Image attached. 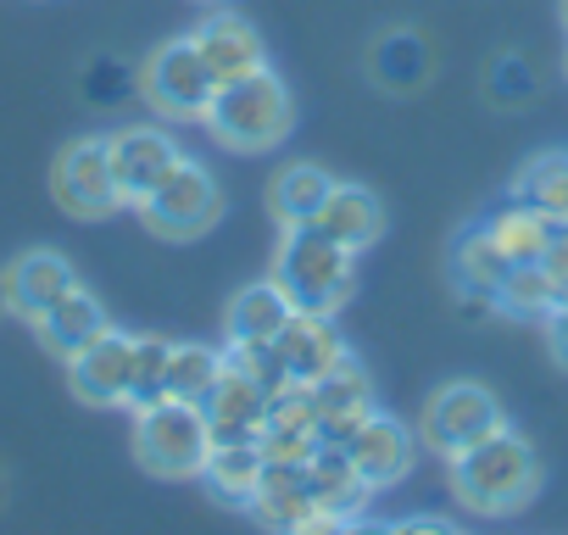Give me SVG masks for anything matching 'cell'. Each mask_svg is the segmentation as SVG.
Here are the masks:
<instances>
[{
    "instance_id": "6da1fadb",
    "label": "cell",
    "mask_w": 568,
    "mask_h": 535,
    "mask_svg": "<svg viewBox=\"0 0 568 535\" xmlns=\"http://www.w3.org/2000/svg\"><path fill=\"white\" fill-rule=\"evenodd\" d=\"M446 468H452L457 502H463L468 513H479V518H507V513L529 507L535 491H540V457H535V446H529L524 435H513L507 424H501L496 435L474 441L468 452H457Z\"/></svg>"
},
{
    "instance_id": "7a4b0ae2",
    "label": "cell",
    "mask_w": 568,
    "mask_h": 535,
    "mask_svg": "<svg viewBox=\"0 0 568 535\" xmlns=\"http://www.w3.org/2000/svg\"><path fill=\"white\" fill-rule=\"evenodd\" d=\"M267 274L278 280V291L302 313H341L346 296H352L357 251H346L318 223H278V245H273Z\"/></svg>"
},
{
    "instance_id": "3957f363",
    "label": "cell",
    "mask_w": 568,
    "mask_h": 535,
    "mask_svg": "<svg viewBox=\"0 0 568 535\" xmlns=\"http://www.w3.org/2000/svg\"><path fill=\"white\" fill-rule=\"evenodd\" d=\"M206 129L229 151H273L296 129L291 84H284L273 68H256V73H240V79L217 84L212 107H206Z\"/></svg>"
},
{
    "instance_id": "277c9868",
    "label": "cell",
    "mask_w": 568,
    "mask_h": 535,
    "mask_svg": "<svg viewBox=\"0 0 568 535\" xmlns=\"http://www.w3.org/2000/svg\"><path fill=\"white\" fill-rule=\"evenodd\" d=\"M134 457L156 480H201L212 457V430H206L201 402L162 396V402L134 407Z\"/></svg>"
},
{
    "instance_id": "5b68a950",
    "label": "cell",
    "mask_w": 568,
    "mask_h": 535,
    "mask_svg": "<svg viewBox=\"0 0 568 535\" xmlns=\"http://www.w3.org/2000/svg\"><path fill=\"white\" fill-rule=\"evenodd\" d=\"M134 212H140L145 229L162 234V240H201V234L223 218V184H217L212 168H201L195 157H179Z\"/></svg>"
},
{
    "instance_id": "8992f818",
    "label": "cell",
    "mask_w": 568,
    "mask_h": 535,
    "mask_svg": "<svg viewBox=\"0 0 568 535\" xmlns=\"http://www.w3.org/2000/svg\"><path fill=\"white\" fill-rule=\"evenodd\" d=\"M212 90H217V79H212V68L201 62V51H195L190 34L156 46V51L145 57V68H140V95H145V107H151L156 118H168V123H206Z\"/></svg>"
},
{
    "instance_id": "52a82bcc",
    "label": "cell",
    "mask_w": 568,
    "mask_h": 535,
    "mask_svg": "<svg viewBox=\"0 0 568 535\" xmlns=\"http://www.w3.org/2000/svg\"><path fill=\"white\" fill-rule=\"evenodd\" d=\"M501 424H507V413H501L496 391H485L474 380H452V385H440L424 402V413H418V446L435 452L440 463H452L457 452H468L474 441L496 435Z\"/></svg>"
},
{
    "instance_id": "ba28073f",
    "label": "cell",
    "mask_w": 568,
    "mask_h": 535,
    "mask_svg": "<svg viewBox=\"0 0 568 535\" xmlns=\"http://www.w3.org/2000/svg\"><path fill=\"white\" fill-rule=\"evenodd\" d=\"M51 195H57V206H62L68 218H112V212L123 206L106 134H84V140H68V145L57 151Z\"/></svg>"
},
{
    "instance_id": "9c48e42d",
    "label": "cell",
    "mask_w": 568,
    "mask_h": 535,
    "mask_svg": "<svg viewBox=\"0 0 568 535\" xmlns=\"http://www.w3.org/2000/svg\"><path fill=\"white\" fill-rule=\"evenodd\" d=\"M68 385L84 407H129L134 391V335L123 330H101L90 346H79L68 357Z\"/></svg>"
},
{
    "instance_id": "30bf717a",
    "label": "cell",
    "mask_w": 568,
    "mask_h": 535,
    "mask_svg": "<svg viewBox=\"0 0 568 535\" xmlns=\"http://www.w3.org/2000/svg\"><path fill=\"white\" fill-rule=\"evenodd\" d=\"M307 391H313V407H318V441H324V446H346L352 430L379 407V402H374V374H368L352 352H346L329 374H318Z\"/></svg>"
},
{
    "instance_id": "8fae6325",
    "label": "cell",
    "mask_w": 568,
    "mask_h": 535,
    "mask_svg": "<svg viewBox=\"0 0 568 535\" xmlns=\"http://www.w3.org/2000/svg\"><path fill=\"white\" fill-rule=\"evenodd\" d=\"M106 145H112V173H118L123 206H140V201L156 190V179L184 157L179 140H173L168 129H151V123L118 129V134H106Z\"/></svg>"
},
{
    "instance_id": "7c38bea8",
    "label": "cell",
    "mask_w": 568,
    "mask_h": 535,
    "mask_svg": "<svg viewBox=\"0 0 568 535\" xmlns=\"http://www.w3.org/2000/svg\"><path fill=\"white\" fill-rule=\"evenodd\" d=\"M346 457L357 463V474H363L374 491H385V485H396V480L413 468V457H418V435H413L402 418H390V413L374 407V413L352 430Z\"/></svg>"
},
{
    "instance_id": "4fadbf2b",
    "label": "cell",
    "mask_w": 568,
    "mask_h": 535,
    "mask_svg": "<svg viewBox=\"0 0 568 535\" xmlns=\"http://www.w3.org/2000/svg\"><path fill=\"white\" fill-rule=\"evenodd\" d=\"M262 457L267 463H307L324 441H318V407L313 391L302 380H291L284 391L267 396V424H262Z\"/></svg>"
},
{
    "instance_id": "5bb4252c",
    "label": "cell",
    "mask_w": 568,
    "mask_h": 535,
    "mask_svg": "<svg viewBox=\"0 0 568 535\" xmlns=\"http://www.w3.org/2000/svg\"><path fill=\"white\" fill-rule=\"evenodd\" d=\"M507 274H513V256L496 245V234H490L485 223H468V229L452 240V280H457V296H463L468 313H474V307L490 313Z\"/></svg>"
},
{
    "instance_id": "9a60e30c",
    "label": "cell",
    "mask_w": 568,
    "mask_h": 535,
    "mask_svg": "<svg viewBox=\"0 0 568 535\" xmlns=\"http://www.w3.org/2000/svg\"><path fill=\"white\" fill-rule=\"evenodd\" d=\"M190 40H195V51H201V62L212 68V79H217V84H229V79H240V73L267 68L262 34H256L240 12H229V7L206 12V18L190 29Z\"/></svg>"
},
{
    "instance_id": "2e32d148",
    "label": "cell",
    "mask_w": 568,
    "mask_h": 535,
    "mask_svg": "<svg viewBox=\"0 0 568 535\" xmlns=\"http://www.w3.org/2000/svg\"><path fill=\"white\" fill-rule=\"evenodd\" d=\"M0 285H7V313H18V319H40L57 296H68L73 285H79V274H73V262L62 256V251H23L7 274H0Z\"/></svg>"
},
{
    "instance_id": "e0dca14e",
    "label": "cell",
    "mask_w": 568,
    "mask_h": 535,
    "mask_svg": "<svg viewBox=\"0 0 568 535\" xmlns=\"http://www.w3.org/2000/svg\"><path fill=\"white\" fill-rule=\"evenodd\" d=\"M273 346H278L284 369H291V380H302V385H313L318 374H329L346 357V335H341L335 313H302V307L273 335Z\"/></svg>"
},
{
    "instance_id": "ac0fdd59",
    "label": "cell",
    "mask_w": 568,
    "mask_h": 535,
    "mask_svg": "<svg viewBox=\"0 0 568 535\" xmlns=\"http://www.w3.org/2000/svg\"><path fill=\"white\" fill-rule=\"evenodd\" d=\"M368 79L390 95H413L435 79V51L418 29H379L368 40Z\"/></svg>"
},
{
    "instance_id": "d6986e66",
    "label": "cell",
    "mask_w": 568,
    "mask_h": 535,
    "mask_svg": "<svg viewBox=\"0 0 568 535\" xmlns=\"http://www.w3.org/2000/svg\"><path fill=\"white\" fill-rule=\"evenodd\" d=\"M201 413H206L212 441H262V424H267V391L251 385L245 374L223 369V380L206 391Z\"/></svg>"
},
{
    "instance_id": "ffe728a7",
    "label": "cell",
    "mask_w": 568,
    "mask_h": 535,
    "mask_svg": "<svg viewBox=\"0 0 568 535\" xmlns=\"http://www.w3.org/2000/svg\"><path fill=\"white\" fill-rule=\"evenodd\" d=\"M307 491L324 513H335L341 524H357L363 507L374 502V485L357 474V463L346 457V446H318L307 457Z\"/></svg>"
},
{
    "instance_id": "44dd1931",
    "label": "cell",
    "mask_w": 568,
    "mask_h": 535,
    "mask_svg": "<svg viewBox=\"0 0 568 535\" xmlns=\"http://www.w3.org/2000/svg\"><path fill=\"white\" fill-rule=\"evenodd\" d=\"M106 324H112V319H106L101 296H95V291H84V285H73L68 296H57V302L34 319V330H40L45 352H57L62 363H68L79 346H90V341H95Z\"/></svg>"
},
{
    "instance_id": "7402d4cb",
    "label": "cell",
    "mask_w": 568,
    "mask_h": 535,
    "mask_svg": "<svg viewBox=\"0 0 568 535\" xmlns=\"http://www.w3.org/2000/svg\"><path fill=\"white\" fill-rule=\"evenodd\" d=\"M313 223H318L324 234H335L346 251H368V245L385 234V206H379L374 190L335 179V190H329V201H324V212H318Z\"/></svg>"
},
{
    "instance_id": "603a6c76",
    "label": "cell",
    "mask_w": 568,
    "mask_h": 535,
    "mask_svg": "<svg viewBox=\"0 0 568 535\" xmlns=\"http://www.w3.org/2000/svg\"><path fill=\"white\" fill-rule=\"evenodd\" d=\"M329 190H335L329 168H318V162H284L267 179V212H273V223H313L324 212Z\"/></svg>"
},
{
    "instance_id": "cb8c5ba5",
    "label": "cell",
    "mask_w": 568,
    "mask_h": 535,
    "mask_svg": "<svg viewBox=\"0 0 568 535\" xmlns=\"http://www.w3.org/2000/svg\"><path fill=\"white\" fill-rule=\"evenodd\" d=\"M307 507H313V491H307V463H267V468H262L256 496H251L256 524H267V529H302Z\"/></svg>"
},
{
    "instance_id": "d4e9b609",
    "label": "cell",
    "mask_w": 568,
    "mask_h": 535,
    "mask_svg": "<svg viewBox=\"0 0 568 535\" xmlns=\"http://www.w3.org/2000/svg\"><path fill=\"white\" fill-rule=\"evenodd\" d=\"M291 313H296V302L284 296L278 280L267 274V280L234 291V302H229V313H223V330H229L234 341H273L284 324H291Z\"/></svg>"
},
{
    "instance_id": "484cf974",
    "label": "cell",
    "mask_w": 568,
    "mask_h": 535,
    "mask_svg": "<svg viewBox=\"0 0 568 535\" xmlns=\"http://www.w3.org/2000/svg\"><path fill=\"white\" fill-rule=\"evenodd\" d=\"M262 468H267V457H262L256 441H212V457H206L201 480H206V491H212L217 502H229V507H251Z\"/></svg>"
},
{
    "instance_id": "4316f807",
    "label": "cell",
    "mask_w": 568,
    "mask_h": 535,
    "mask_svg": "<svg viewBox=\"0 0 568 535\" xmlns=\"http://www.w3.org/2000/svg\"><path fill=\"white\" fill-rule=\"evenodd\" d=\"M485 229L496 234V245H501L513 262H540L546 245H551V229H557V223H551L546 212H535L529 201L513 195V201H501V206L485 218Z\"/></svg>"
},
{
    "instance_id": "83f0119b",
    "label": "cell",
    "mask_w": 568,
    "mask_h": 535,
    "mask_svg": "<svg viewBox=\"0 0 568 535\" xmlns=\"http://www.w3.org/2000/svg\"><path fill=\"white\" fill-rule=\"evenodd\" d=\"M513 195L529 201L535 212H546L551 223H568V151H540L518 168Z\"/></svg>"
},
{
    "instance_id": "f1b7e54d",
    "label": "cell",
    "mask_w": 568,
    "mask_h": 535,
    "mask_svg": "<svg viewBox=\"0 0 568 535\" xmlns=\"http://www.w3.org/2000/svg\"><path fill=\"white\" fill-rule=\"evenodd\" d=\"M557 285H551V274L540 262H513V274L501 280V291H496V313H507V319H540L546 324V313L557 307Z\"/></svg>"
},
{
    "instance_id": "f546056e",
    "label": "cell",
    "mask_w": 568,
    "mask_h": 535,
    "mask_svg": "<svg viewBox=\"0 0 568 535\" xmlns=\"http://www.w3.org/2000/svg\"><path fill=\"white\" fill-rule=\"evenodd\" d=\"M223 352L201 346V341H173V363H168V396L179 402H206V391L223 380Z\"/></svg>"
},
{
    "instance_id": "4dcf8cb0",
    "label": "cell",
    "mask_w": 568,
    "mask_h": 535,
    "mask_svg": "<svg viewBox=\"0 0 568 535\" xmlns=\"http://www.w3.org/2000/svg\"><path fill=\"white\" fill-rule=\"evenodd\" d=\"M485 95H490L496 112H524V107H535V95H540V73H535L518 51H507V57L490 62V73H485Z\"/></svg>"
},
{
    "instance_id": "1f68e13d",
    "label": "cell",
    "mask_w": 568,
    "mask_h": 535,
    "mask_svg": "<svg viewBox=\"0 0 568 535\" xmlns=\"http://www.w3.org/2000/svg\"><path fill=\"white\" fill-rule=\"evenodd\" d=\"M223 363H229L234 374H245L251 385H262L267 396L291 385V369H284V357H278V346H273V341H234V335H229Z\"/></svg>"
},
{
    "instance_id": "d6a6232c",
    "label": "cell",
    "mask_w": 568,
    "mask_h": 535,
    "mask_svg": "<svg viewBox=\"0 0 568 535\" xmlns=\"http://www.w3.org/2000/svg\"><path fill=\"white\" fill-rule=\"evenodd\" d=\"M168 363H173V341L134 335V391H129V407H145V402L168 396Z\"/></svg>"
},
{
    "instance_id": "836d02e7",
    "label": "cell",
    "mask_w": 568,
    "mask_h": 535,
    "mask_svg": "<svg viewBox=\"0 0 568 535\" xmlns=\"http://www.w3.org/2000/svg\"><path fill=\"white\" fill-rule=\"evenodd\" d=\"M123 84H129V73H123L118 62H95V68L84 73V90H90V101H95V107H112Z\"/></svg>"
},
{
    "instance_id": "e575fe53",
    "label": "cell",
    "mask_w": 568,
    "mask_h": 535,
    "mask_svg": "<svg viewBox=\"0 0 568 535\" xmlns=\"http://www.w3.org/2000/svg\"><path fill=\"white\" fill-rule=\"evenodd\" d=\"M540 268L551 274V285H557V291L568 296V223H557V229H551V245H546Z\"/></svg>"
},
{
    "instance_id": "d590c367",
    "label": "cell",
    "mask_w": 568,
    "mask_h": 535,
    "mask_svg": "<svg viewBox=\"0 0 568 535\" xmlns=\"http://www.w3.org/2000/svg\"><path fill=\"white\" fill-rule=\"evenodd\" d=\"M546 341H551V357L568 369V296H557V307L546 313Z\"/></svg>"
},
{
    "instance_id": "8d00e7d4",
    "label": "cell",
    "mask_w": 568,
    "mask_h": 535,
    "mask_svg": "<svg viewBox=\"0 0 568 535\" xmlns=\"http://www.w3.org/2000/svg\"><path fill=\"white\" fill-rule=\"evenodd\" d=\"M396 529H452V518H440V513H424V518H402Z\"/></svg>"
},
{
    "instance_id": "74e56055",
    "label": "cell",
    "mask_w": 568,
    "mask_h": 535,
    "mask_svg": "<svg viewBox=\"0 0 568 535\" xmlns=\"http://www.w3.org/2000/svg\"><path fill=\"white\" fill-rule=\"evenodd\" d=\"M0 313H7V285H0Z\"/></svg>"
},
{
    "instance_id": "f35d334b",
    "label": "cell",
    "mask_w": 568,
    "mask_h": 535,
    "mask_svg": "<svg viewBox=\"0 0 568 535\" xmlns=\"http://www.w3.org/2000/svg\"><path fill=\"white\" fill-rule=\"evenodd\" d=\"M201 7H223V0H201Z\"/></svg>"
},
{
    "instance_id": "ab89813d",
    "label": "cell",
    "mask_w": 568,
    "mask_h": 535,
    "mask_svg": "<svg viewBox=\"0 0 568 535\" xmlns=\"http://www.w3.org/2000/svg\"><path fill=\"white\" fill-rule=\"evenodd\" d=\"M562 23H568V0H562Z\"/></svg>"
}]
</instances>
